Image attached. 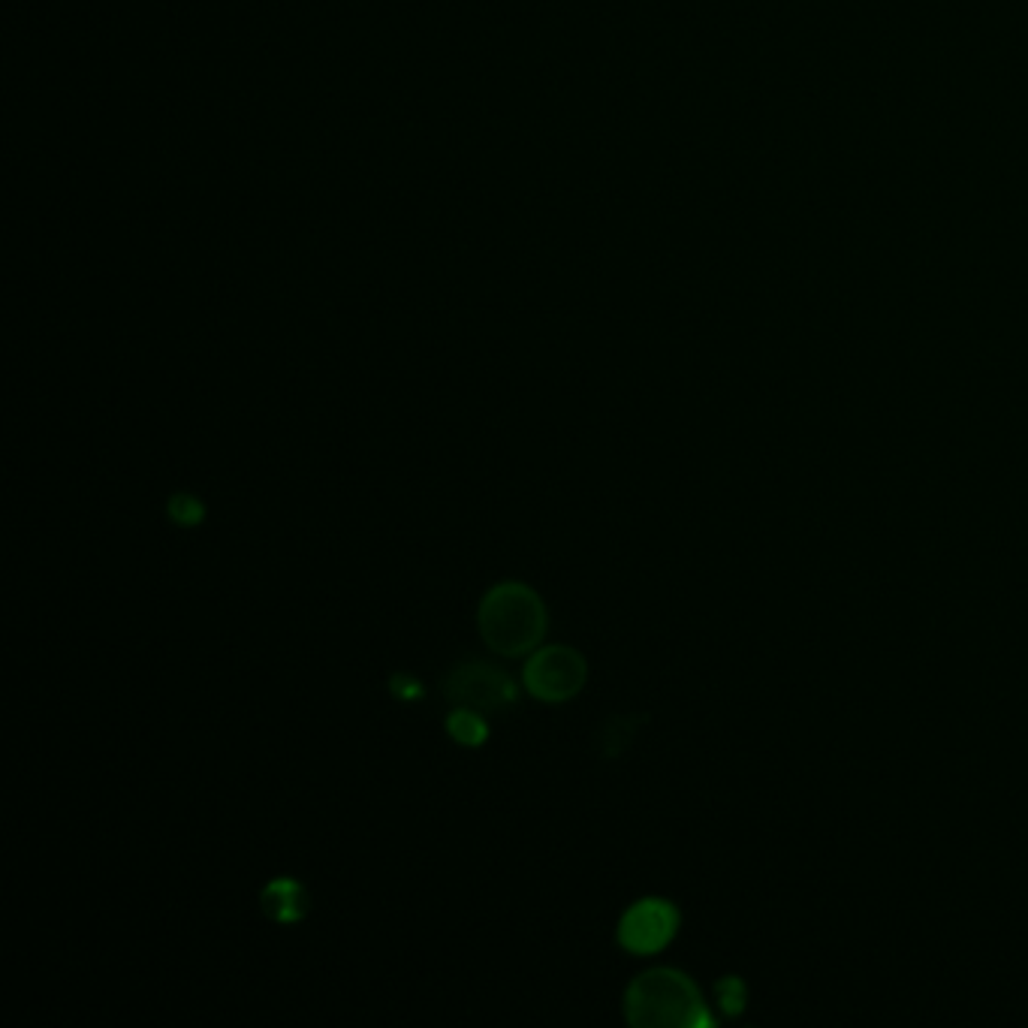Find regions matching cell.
<instances>
[{"mask_svg":"<svg viewBox=\"0 0 1028 1028\" xmlns=\"http://www.w3.org/2000/svg\"><path fill=\"white\" fill-rule=\"evenodd\" d=\"M263 915L269 917L271 923L290 926L299 923L312 911V896L305 890V883L296 878H271L260 893Z\"/></svg>","mask_w":1028,"mask_h":1028,"instance_id":"obj_6","label":"cell"},{"mask_svg":"<svg viewBox=\"0 0 1028 1028\" xmlns=\"http://www.w3.org/2000/svg\"><path fill=\"white\" fill-rule=\"evenodd\" d=\"M624 1017L634 1028L709 1026L706 1001L688 975L675 968H652L624 992Z\"/></svg>","mask_w":1028,"mask_h":1028,"instance_id":"obj_2","label":"cell"},{"mask_svg":"<svg viewBox=\"0 0 1028 1028\" xmlns=\"http://www.w3.org/2000/svg\"><path fill=\"white\" fill-rule=\"evenodd\" d=\"M447 733L458 745L480 748L486 745L488 724L480 718V712H474V709H453L447 715Z\"/></svg>","mask_w":1028,"mask_h":1028,"instance_id":"obj_8","label":"cell"},{"mask_svg":"<svg viewBox=\"0 0 1028 1028\" xmlns=\"http://www.w3.org/2000/svg\"><path fill=\"white\" fill-rule=\"evenodd\" d=\"M444 700L453 709H474L480 715H495L520 700V688L501 666L486 661L456 664L444 679Z\"/></svg>","mask_w":1028,"mask_h":1028,"instance_id":"obj_3","label":"cell"},{"mask_svg":"<svg viewBox=\"0 0 1028 1028\" xmlns=\"http://www.w3.org/2000/svg\"><path fill=\"white\" fill-rule=\"evenodd\" d=\"M589 664L573 645H537L522 666V685L543 703H564L585 688Z\"/></svg>","mask_w":1028,"mask_h":1028,"instance_id":"obj_4","label":"cell"},{"mask_svg":"<svg viewBox=\"0 0 1028 1028\" xmlns=\"http://www.w3.org/2000/svg\"><path fill=\"white\" fill-rule=\"evenodd\" d=\"M718 1005L728 1010V1014H739L742 1005H745V987H742V980L739 977H724L721 983H718Z\"/></svg>","mask_w":1028,"mask_h":1028,"instance_id":"obj_10","label":"cell"},{"mask_svg":"<svg viewBox=\"0 0 1028 1028\" xmlns=\"http://www.w3.org/2000/svg\"><path fill=\"white\" fill-rule=\"evenodd\" d=\"M546 606L541 594L525 582L492 585L477 606V627L483 643L495 654L520 658L534 652L546 636Z\"/></svg>","mask_w":1028,"mask_h":1028,"instance_id":"obj_1","label":"cell"},{"mask_svg":"<svg viewBox=\"0 0 1028 1028\" xmlns=\"http://www.w3.org/2000/svg\"><path fill=\"white\" fill-rule=\"evenodd\" d=\"M640 724H643V718H634V715L610 718V721L601 728V733H597V751H601V758H610V760L619 758L624 748L631 745V739H634Z\"/></svg>","mask_w":1028,"mask_h":1028,"instance_id":"obj_7","label":"cell"},{"mask_svg":"<svg viewBox=\"0 0 1028 1028\" xmlns=\"http://www.w3.org/2000/svg\"><path fill=\"white\" fill-rule=\"evenodd\" d=\"M675 929H679L675 905L652 896V899H640V902H634L624 911L615 935H619V945L627 953L649 956L664 950L675 938Z\"/></svg>","mask_w":1028,"mask_h":1028,"instance_id":"obj_5","label":"cell"},{"mask_svg":"<svg viewBox=\"0 0 1028 1028\" xmlns=\"http://www.w3.org/2000/svg\"><path fill=\"white\" fill-rule=\"evenodd\" d=\"M169 520L181 525V528H197L206 520V504L197 498V495H190V492H176L167 504Z\"/></svg>","mask_w":1028,"mask_h":1028,"instance_id":"obj_9","label":"cell"},{"mask_svg":"<svg viewBox=\"0 0 1028 1028\" xmlns=\"http://www.w3.org/2000/svg\"><path fill=\"white\" fill-rule=\"evenodd\" d=\"M389 691L398 700H419L423 696V682L414 679L411 673H393L389 675Z\"/></svg>","mask_w":1028,"mask_h":1028,"instance_id":"obj_11","label":"cell"}]
</instances>
